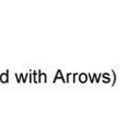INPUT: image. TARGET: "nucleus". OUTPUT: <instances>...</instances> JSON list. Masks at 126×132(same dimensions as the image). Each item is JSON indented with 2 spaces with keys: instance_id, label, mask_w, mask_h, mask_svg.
<instances>
[]
</instances>
